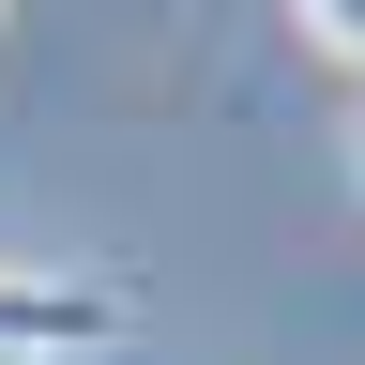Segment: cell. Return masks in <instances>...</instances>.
<instances>
[{"label":"cell","mask_w":365,"mask_h":365,"mask_svg":"<svg viewBox=\"0 0 365 365\" xmlns=\"http://www.w3.org/2000/svg\"><path fill=\"white\" fill-rule=\"evenodd\" d=\"M122 335V289H91V274H16L0 259V350L46 365V350H107Z\"/></svg>","instance_id":"cell-1"},{"label":"cell","mask_w":365,"mask_h":365,"mask_svg":"<svg viewBox=\"0 0 365 365\" xmlns=\"http://www.w3.org/2000/svg\"><path fill=\"white\" fill-rule=\"evenodd\" d=\"M304 31H319V46H335V61H350V76H365V0H304Z\"/></svg>","instance_id":"cell-2"},{"label":"cell","mask_w":365,"mask_h":365,"mask_svg":"<svg viewBox=\"0 0 365 365\" xmlns=\"http://www.w3.org/2000/svg\"><path fill=\"white\" fill-rule=\"evenodd\" d=\"M0 365H16V350H0Z\"/></svg>","instance_id":"cell-3"}]
</instances>
